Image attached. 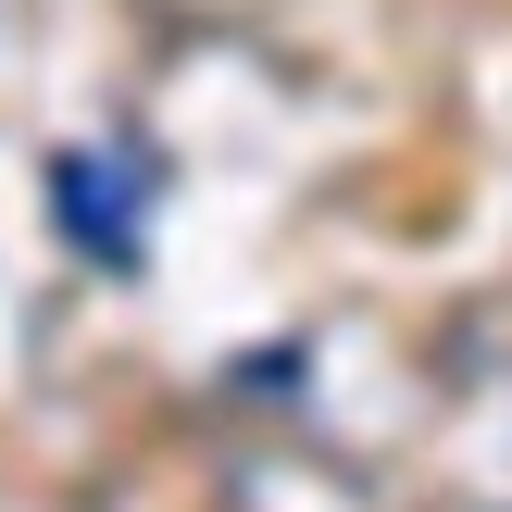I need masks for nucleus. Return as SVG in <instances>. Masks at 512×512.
Here are the masks:
<instances>
[{"label":"nucleus","mask_w":512,"mask_h":512,"mask_svg":"<svg viewBox=\"0 0 512 512\" xmlns=\"http://www.w3.org/2000/svg\"><path fill=\"white\" fill-rule=\"evenodd\" d=\"M50 225H63L100 275H125V263H138V225H150V163L113 150V138L63 150V163H50Z\"/></svg>","instance_id":"obj_1"}]
</instances>
